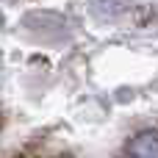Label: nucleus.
<instances>
[{"label": "nucleus", "instance_id": "nucleus-1", "mask_svg": "<svg viewBox=\"0 0 158 158\" xmlns=\"http://www.w3.org/2000/svg\"><path fill=\"white\" fill-rule=\"evenodd\" d=\"M128 158H158V128L142 131L128 142Z\"/></svg>", "mask_w": 158, "mask_h": 158}, {"label": "nucleus", "instance_id": "nucleus-2", "mask_svg": "<svg viewBox=\"0 0 158 158\" xmlns=\"http://www.w3.org/2000/svg\"><path fill=\"white\" fill-rule=\"evenodd\" d=\"M125 158H128V156H125Z\"/></svg>", "mask_w": 158, "mask_h": 158}]
</instances>
